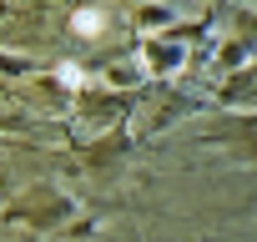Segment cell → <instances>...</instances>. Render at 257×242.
I'll return each instance as SVG.
<instances>
[{
	"mask_svg": "<svg viewBox=\"0 0 257 242\" xmlns=\"http://www.w3.org/2000/svg\"><path fill=\"white\" fill-rule=\"evenodd\" d=\"M61 81H66V86H81V66L66 61V66H61Z\"/></svg>",
	"mask_w": 257,
	"mask_h": 242,
	"instance_id": "obj_2",
	"label": "cell"
},
{
	"mask_svg": "<svg viewBox=\"0 0 257 242\" xmlns=\"http://www.w3.org/2000/svg\"><path fill=\"white\" fill-rule=\"evenodd\" d=\"M76 31H86V36L101 31V16H96V11H81V16H76Z\"/></svg>",
	"mask_w": 257,
	"mask_h": 242,
	"instance_id": "obj_1",
	"label": "cell"
}]
</instances>
